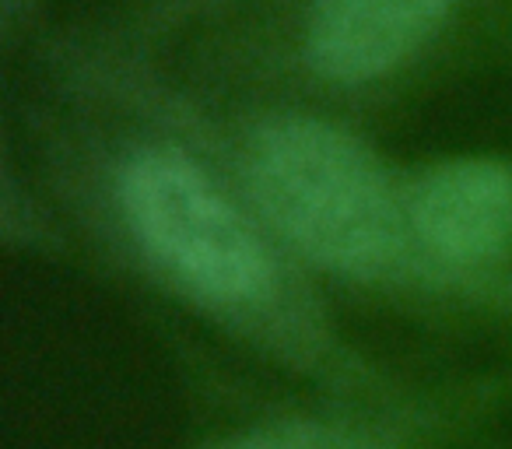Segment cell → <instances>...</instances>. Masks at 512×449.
<instances>
[{"mask_svg":"<svg viewBox=\"0 0 512 449\" xmlns=\"http://www.w3.org/2000/svg\"><path fill=\"white\" fill-rule=\"evenodd\" d=\"M246 169L256 204L306 257L372 274L397 250L390 179L344 130L302 116L267 123L249 144Z\"/></svg>","mask_w":512,"mask_h":449,"instance_id":"6da1fadb","label":"cell"},{"mask_svg":"<svg viewBox=\"0 0 512 449\" xmlns=\"http://www.w3.org/2000/svg\"><path fill=\"white\" fill-rule=\"evenodd\" d=\"M411 225L421 243L453 264H495L512 253V165L453 158L418 179Z\"/></svg>","mask_w":512,"mask_h":449,"instance_id":"3957f363","label":"cell"},{"mask_svg":"<svg viewBox=\"0 0 512 449\" xmlns=\"http://www.w3.org/2000/svg\"><path fill=\"white\" fill-rule=\"evenodd\" d=\"M449 4L453 0H316L306 57L330 81H372L411 57L446 18Z\"/></svg>","mask_w":512,"mask_h":449,"instance_id":"277c9868","label":"cell"},{"mask_svg":"<svg viewBox=\"0 0 512 449\" xmlns=\"http://www.w3.org/2000/svg\"><path fill=\"white\" fill-rule=\"evenodd\" d=\"M134 236L172 274L218 302H246L267 285L264 246L190 158L148 151L120 179Z\"/></svg>","mask_w":512,"mask_h":449,"instance_id":"7a4b0ae2","label":"cell"}]
</instances>
